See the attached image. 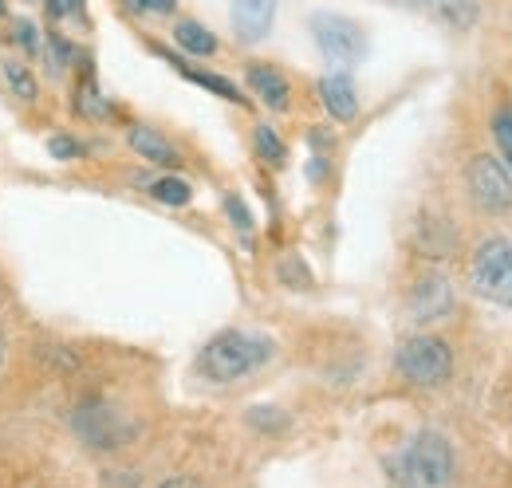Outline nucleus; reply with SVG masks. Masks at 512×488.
Wrapping results in <instances>:
<instances>
[{
    "mask_svg": "<svg viewBox=\"0 0 512 488\" xmlns=\"http://www.w3.org/2000/svg\"><path fill=\"white\" fill-rule=\"evenodd\" d=\"M394 488H453V445L438 429H418L390 465Z\"/></svg>",
    "mask_w": 512,
    "mask_h": 488,
    "instance_id": "obj_1",
    "label": "nucleus"
},
{
    "mask_svg": "<svg viewBox=\"0 0 512 488\" xmlns=\"http://www.w3.org/2000/svg\"><path fill=\"white\" fill-rule=\"evenodd\" d=\"M272 359V339L256 335V331H221L213 335L201 355H197V370L209 382H237L245 374H253L256 366Z\"/></svg>",
    "mask_w": 512,
    "mask_h": 488,
    "instance_id": "obj_2",
    "label": "nucleus"
},
{
    "mask_svg": "<svg viewBox=\"0 0 512 488\" xmlns=\"http://www.w3.org/2000/svg\"><path fill=\"white\" fill-rule=\"evenodd\" d=\"M394 366L414 386H426V390L430 386H446L449 374H453V351H449L446 339H438V335H414V339H406L398 347Z\"/></svg>",
    "mask_w": 512,
    "mask_h": 488,
    "instance_id": "obj_3",
    "label": "nucleus"
},
{
    "mask_svg": "<svg viewBox=\"0 0 512 488\" xmlns=\"http://www.w3.org/2000/svg\"><path fill=\"white\" fill-rule=\"evenodd\" d=\"M469 284L481 300L497 307H512V244L505 237H493L473 252Z\"/></svg>",
    "mask_w": 512,
    "mask_h": 488,
    "instance_id": "obj_4",
    "label": "nucleus"
},
{
    "mask_svg": "<svg viewBox=\"0 0 512 488\" xmlns=\"http://www.w3.org/2000/svg\"><path fill=\"white\" fill-rule=\"evenodd\" d=\"M312 32H316L323 60L335 63V67H351V63L363 60V52H367L363 28L355 20H347V16H339V12H316L312 16Z\"/></svg>",
    "mask_w": 512,
    "mask_h": 488,
    "instance_id": "obj_5",
    "label": "nucleus"
},
{
    "mask_svg": "<svg viewBox=\"0 0 512 488\" xmlns=\"http://www.w3.org/2000/svg\"><path fill=\"white\" fill-rule=\"evenodd\" d=\"M469 193L485 213H509L512 209V170L493 158V154H477L469 162Z\"/></svg>",
    "mask_w": 512,
    "mask_h": 488,
    "instance_id": "obj_6",
    "label": "nucleus"
},
{
    "mask_svg": "<svg viewBox=\"0 0 512 488\" xmlns=\"http://www.w3.org/2000/svg\"><path fill=\"white\" fill-rule=\"evenodd\" d=\"M75 433L91 445V449H115L127 441V422L119 418V410H111L107 402L91 398L83 406H75Z\"/></svg>",
    "mask_w": 512,
    "mask_h": 488,
    "instance_id": "obj_7",
    "label": "nucleus"
},
{
    "mask_svg": "<svg viewBox=\"0 0 512 488\" xmlns=\"http://www.w3.org/2000/svg\"><path fill=\"white\" fill-rule=\"evenodd\" d=\"M453 311V288L442 272H426L410 288V319L414 323H438Z\"/></svg>",
    "mask_w": 512,
    "mask_h": 488,
    "instance_id": "obj_8",
    "label": "nucleus"
},
{
    "mask_svg": "<svg viewBox=\"0 0 512 488\" xmlns=\"http://www.w3.org/2000/svg\"><path fill=\"white\" fill-rule=\"evenodd\" d=\"M233 28L245 44H260L276 20V0H233Z\"/></svg>",
    "mask_w": 512,
    "mask_h": 488,
    "instance_id": "obj_9",
    "label": "nucleus"
},
{
    "mask_svg": "<svg viewBox=\"0 0 512 488\" xmlns=\"http://www.w3.org/2000/svg\"><path fill=\"white\" fill-rule=\"evenodd\" d=\"M320 99L327 107V115L335 122H351L359 115V95H355V83L347 71H331L320 79Z\"/></svg>",
    "mask_w": 512,
    "mask_h": 488,
    "instance_id": "obj_10",
    "label": "nucleus"
},
{
    "mask_svg": "<svg viewBox=\"0 0 512 488\" xmlns=\"http://www.w3.org/2000/svg\"><path fill=\"white\" fill-rule=\"evenodd\" d=\"M130 150L138 154V158H146V162H154V166H178V150L154 130V126H130Z\"/></svg>",
    "mask_w": 512,
    "mask_h": 488,
    "instance_id": "obj_11",
    "label": "nucleus"
},
{
    "mask_svg": "<svg viewBox=\"0 0 512 488\" xmlns=\"http://www.w3.org/2000/svg\"><path fill=\"white\" fill-rule=\"evenodd\" d=\"M410 4H418L422 12H430L453 32H465L477 24V0H410Z\"/></svg>",
    "mask_w": 512,
    "mask_h": 488,
    "instance_id": "obj_12",
    "label": "nucleus"
},
{
    "mask_svg": "<svg viewBox=\"0 0 512 488\" xmlns=\"http://www.w3.org/2000/svg\"><path fill=\"white\" fill-rule=\"evenodd\" d=\"M249 87H253V95H260L264 107H272V111H284L288 107V79L276 67L253 63L249 67Z\"/></svg>",
    "mask_w": 512,
    "mask_h": 488,
    "instance_id": "obj_13",
    "label": "nucleus"
},
{
    "mask_svg": "<svg viewBox=\"0 0 512 488\" xmlns=\"http://www.w3.org/2000/svg\"><path fill=\"white\" fill-rule=\"evenodd\" d=\"M174 40H178L190 56H213V52H217V36H213L205 24H197V20H182V24L174 28Z\"/></svg>",
    "mask_w": 512,
    "mask_h": 488,
    "instance_id": "obj_14",
    "label": "nucleus"
},
{
    "mask_svg": "<svg viewBox=\"0 0 512 488\" xmlns=\"http://www.w3.org/2000/svg\"><path fill=\"white\" fill-rule=\"evenodd\" d=\"M253 142H256V154H260L268 166H284V162H288V146L280 142V134H276L272 126H256Z\"/></svg>",
    "mask_w": 512,
    "mask_h": 488,
    "instance_id": "obj_15",
    "label": "nucleus"
},
{
    "mask_svg": "<svg viewBox=\"0 0 512 488\" xmlns=\"http://www.w3.org/2000/svg\"><path fill=\"white\" fill-rule=\"evenodd\" d=\"M4 67V79H8V87L24 99V103H36V95H40V87H36V79H32V71L24 67V63H16V60H4L0 63Z\"/></svg>",
    "mask_w": 512,
    "mask_h": 488,
    "instance_id": "obj_16",
    "label": "nucleus"
},
{
    "mask_svg": "<svg viewBox=\"0 0 512 488\" xmlns=\"http://www.w3.org/2000/svg\"><path fill=\"white\" fill-rule=\"evenodd\" d=\"M150 193H154L162 205H190V197H193L190 182H182V178H158V182L150 185Z\"/></svg>",
    "mask_w": 512,
    "mask_h": 488,
    "instance_id": "obj_17",
    "label": "nucleus"
},
{
    "mask_svg": "<svg viewBox=\"0 0 512 488\" xmlns=\"http://www.w3.org/2000/svg\"><path fill=\"white\" fill-rule=\"evenodd\" d=\"M493 138H497V146H501V162L512 170V107L497 111V119H493Z\"/></svg>",
    "mask_w": 512,
    "mask_h": 488,
    "instance_id": "obj_18",
    "label": "nucleus"
},
{
    "mask_svg": "<svg viewBox=\"0 0 512 488\" xmlns=\"http://www.w3.org/2000/svg\"><path fill=\"white\" fill-rule=\"evenodd\" d=\"M193 83H201V87H209V91H217L221 99H229V103H245V95L229 83V79H221V75H205V71H186Z\"/></svg>",
    "mask_w": 512,
    "mask_h": 488,
    "instance_id": "obj_19",
    "label": "nucleus"
},
{
    "mask_svg": "<svg viewBox=\"0 0 512 488\" xmlns=\"http://www.w3.org/2000/svg\"><path fill=\"white\" fill-rule=\"evenodd\" d=\"M79 111L91 115V119H103V115H107V103H103L95 79H83V87H79Z\"/></svg>",
    "mask_w": 512,
    "mask_h": 488,
    "instance_id": "obj_20",
    "label": "nucleus"
},
{
    "mask_svg": "<svg viewBox=\"0 0 512 488\" xmlns=\"http://www.w3.org/2000/svg\"><path fill=\"white\" fill-rule=\"evenodd\" d=\"M48 52H52V71H64L67 63L75 60V48H71V44H67L64 36H56V32H48Z\"/></svg>",
    "mask_w": 512,
    "mask_h": 488,
    "instance_id": "obj_21",
    "label": "nucleus"
},
{
    "mask_svg": "<svg viewBox=\"0 0 512 488\" xmlns=\"http://www.w3.org/2000/svg\"><path fill=\"white\" fill-rule=\"evenodd\" d=\"M48 150H52V158H60V162H71V158H79V154H83V146H79L75 138H67V134L48 138Z\"/></svg>",
    "mask_w": 512,
    "mask_h": 488,
    "instance_id": "obj_22",
    "label": "nucleus"
},
{
    "mask_svg": "<svg viewBox=\"0 0 512 488\" xmlns=\"http://www.w3.org/2000/svg\"><path fill=\"white\" fill-rule=\"evenodd\" d=\"M12 40H20V48H24L28 56H36V52H40V40H36V28H32L28 20H16V28H12Z\"/></svg>",
    "mask_w": 512,
    "mask_h": 488,
    "instance_id": "obj_23",
    "label": "nucleus"
},
{
    "mask_svg": "<svg viewBox=\"0 0 512 488\" xmlns=\"http://www.w3.org/2000/svg\"><path fill=\"white\" fill-rule=\"evenodd\" d=\"M134 12H150V16H170L178 0H127Z\"/></svg>",
    "mask_w": 512,
    "mask_h": 488,
    "instance_id": "obj_24",
    "label": "nucleus"
},
{
    "mask_svg": "<svg viewBox=\"0 0 512 488\" xmlns=\"http://www.w3.org/2000/svg\"><path fill=\"white\" fill-rule=\"evenodd\" d=\"M44 8L52 20H64V16H75L83 8V0H44Z\"/></svg>",
    "mask_w": 512,
    "mask_h": 488,
    "instance_id": "obj_25",
    "label": "nucleus"
},
{
    "mask_svg": "<svg viewBox=\"0 0 512 488\" xmlns=\"http://www.w3.org/2000/svg\"><path fill=\"white\" fill-rule=\"evenodd\" d=\"M225 209H229V213H233V225H237V229H241V233H245V229H249V225H253V221H249V213H245V205H241V201H237V197H229V201H225Z\"/></svg>",
    "mask_w": 512,
    "mask_h": 488,
    "instance_id": "obj_26",
    "label": "nucleus"
},
{
    "mask_svg": "<svg viewBox=\"0 0 512 488\" xmlns=\"http://www.w3.org/2000/svg\"><path fill=\"white\" fill-rule=\"evenodd\" d=\"M158 488H205L201 481H193V477H174V481H162Z\"/></svg>",
    "mask_w": 512,
    "mask_h": 488,
    "instance_id": "obj_27",
    "label": "nucleus"
},
{
    "mask_svg": "<svg viewBox=\"0 0 512 488\" xmlns=\"http://www.w3.org/2000/svg\"><path fill=\"white\" fill-rule=\"evenodd\" d=\"M0 359H4V339H0Z\"/></svg>",
    "mask_w": 512,
    "mask_h": 488,
    "instance_id": "obj_28",
    "label": "nucleus"
},
{
    "mask_svg": "<svg viewBox=\"0 0 512 488\" xmlns=\"http://www.w3.org/2000/svg\"><path fill=\"white\" fill-rule=\"evenodd\" d=\"M0 16H4V0H0Z\"/></svg>",
    "mask_w": 512,
    "mask_h": 488,
    "instance_id": "obj_29",
    "label": "nucleus"
}]
</instances>
